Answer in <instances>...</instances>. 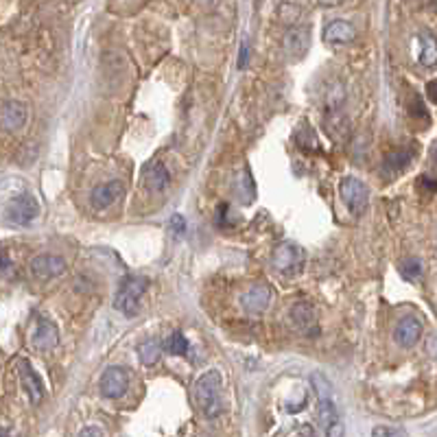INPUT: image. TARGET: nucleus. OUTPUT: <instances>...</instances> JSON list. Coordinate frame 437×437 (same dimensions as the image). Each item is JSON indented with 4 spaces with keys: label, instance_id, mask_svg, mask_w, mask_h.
<instances>
[{
    "label": "nucleus",
    "instance_id": "nucleus-1",
    "mask_svg": "<svg viewBox=\"0 0 437 437\" xmlns=\"http://www.w3.org/2000/svg\"><path fill=\"white\" fill-rule=\"evenodd\" d=\"M221 390H223V378H221L219 369H208L206 374H201L199 381L195 383L192 398H195V404L204 417L215 420L223 413Z\"/></svg>",
    "mask_w": 437,
    "mask_h": 437
},
{
    "label": "nucleus",
    "instance_id": "nucleus-2",
    "mask_svg": "<svg viewBox=\"0 0 437 437\" xmlns=\"http://www.w3.org/2000/svg\"><path fill=\"white\" fill-rule=\"evenodd\" d=\"M149 286L147 278H138V276H129L121 282L116 296H114V309L125 313L127 317H134L138 311V302L144 296V291Z\"/></svg>",
    "mask_w": 437,
    "mask_h": 437
},
{
    "label": "nucleus",
    "instance_id": "nucleus-3",
    "mask_svg": "<svg viewBox=\"0 0 437 437\" xmlns=\"http://www.w3.org/2000/svg\"><path fill=\"white\" fill-rule=\"evenodd\" d=\"M339 195H342L344 204L348 206V210L352 215H363L365 208H367V201H369V190L367 186L357 180V177H344L342 182H339Z\"/></svg>",
    "mask_w": 437,
    "mask_h": 437
},
{
    "label": "nucleus",
    "instance_id": "nucleus-4",
    "mask_svg": "<svg viewBox=\"0 0 437 437\" xmlns=\"http://www.w3.org/2000/svg\"><path fill=\"white\" fill-rule=\"evenodd\" d=\"M38 215H40V204L33 195H26V192L13 197L7 204V217L15 225H29L33 219H38Z\"/></svg>",
    "mask_w": 437,
    "mask_h": 437
},
{
    "label": "nucleus",
    "instance_id": "nucleus-5",
    "mask_svg": "<svg viewBox=\"0 0 437 437\" xmlns=\"http://www.w3.org/2000/svg\"><path fill=\"white\" fill-rule=\"evenodd\" d=\"M271 263L282 273H296V271H300V267L304 263V252H302V247L293 245V243H282V245L273 250Z\"/></svg>",
    "mask_w": 437,
    "mask_h": 437
},
{
    "label": "nucleus",
    "instance_id": "nucleus-6",
    "mask_svg": "<svg viewBox=\"0 0 437 437\" xmlns=\"http://www.w3.org/2000/svg\"><path fill=\"white\" fill-rule=\"evenodd\" d=\"M66 271V261L55 254H40L31 261V273L38 280H51Z\"/></svg>",
    "mask_w": 437,
    "mask_h": 437
},
{
    "label": "nucleus",
    "instance_id": "nucleus-7",
    "mask_svg": "<svg viewBox=\"0 0 437 437\" xmlns=\"http://www.w3.org/2000/svg\"><path fill=\"white\" fill-rule=\"evenodd\" d=\"M15 369H18L20 385L24 387L29 400L33 402V404H40L44 400V385H42L40 376L36 374V369L31 367V363L26 359H18V361H15Z\"/></svg>",
    "mask_w": 437,
    "mask_h": 437
},
{
    "label": "nucleus",
    "instance_id": "nucleus-8",
    "mask_svg": "<svg viewBox=\"0 0 437 437\" xmlns=\"http://www.w3.org/2000/svg\"><path fill=\"white\" fill-rule=\"evenodd\" d=\"M127 387H129V376L123 367H109L101 376V396L107 400H118L121 396H125Z\"/></svg>",
    "mask_w": 437,
    "mask_h": 437
},
{
    "label": "nucleus",
    "instance_id": "nucleus-9",
    "mask_svg": "<svg viewBox=\"0 0 437 437\" xmlns=\"http://www.w3.org/2000/svg\"><path fill=\"white\" fill-rule=\"evenodd\" d=\"M291 323H293V328L298 332H302L306 337H317V332H319L313 306L306 304V302H300L291 309Z\"/></svg>",
    "mask_w": 437,
    "mask_h": 437
},
{
    "label": "nucleus",
    "instance_id": "nucleus-10",
    "mask_svg": "<svg viewBox=\"0 0 437 437\" xmlns=\"http://www.w3.org/2000/svg\"><path fill=\"white\" fill-rule=\"evenodd\" d=\"M59 344V330L57 326L46 317H40L38 319V326L31 335V346L40 352H46V350H53L55 346Z\"/></svg>",
    "mask_w": 437,
    "mask_h": 437
},
{
    "label": "nucleus",
    "instance_id": "nucleus-11",
    "mask_svg": "<svg viewBox=\"0 0 437 437\" xmlns=\"http://www.w3.org/2000/svg\"><path fill=\"white\" fill-rule=\"evenodd\" d=\"M125 192V184L114 180V182H105V184H99L90 195V204L94 210H105L109 208L114 201L121 199V195Z\"/></svg>",
    "mask_w": 437,
    "mask_h": 437
},
{
    "label": "nucleus",
    "instance_id": "nucleus-12",
    "mask_svg": "<svg viewBox=\"0 0 437 437\" xmlns=\"http://www.w3.org/2000/svg\"><path fill=\"white\" fill-rule=\"evenodd\" d=\"M269 302H271V289L263 282L252 284L240 298L243 309H245L247 313H263L269 306Z\"/></svg>",
    "mask_w": 437,
    "mask_h": 437
},
{
    "label": "nucleus",
    "instance_id": "nucleus-13",
    "mask_svg": "<svg viewBox=\"0 0 437 437\" xmlns=\"http://www.w3.org/2000/svg\"><path fill=\"white\" fill-rule=\"evenodd\" d=\"M420 337H422V321H420L417 317L400 319L396 330H394V339L400 348H413Z\"/></svg>",
    "mask_w": 437,
    "mask_h": 437
},
{
    "label": "nucleus",
    "instance_id": "nucleus-14",
    "mask_svg": "<svg viewBox=\"0 0 437 437\" xmlns=\"http://www.w3.org/2000/svg\"><path fill=\"white\" fill-rule=\"evenodd\" d=\"M142 177H144V186H147V190H151V192H162L171 184V173L158 160L149 162V164H144Z\"/></svg>",
    "mask_w": 437,
    "mask_h": 437
},
{
    "label": "nucleus",
    "instance_id": "nucleus-15",
    "mask_svg": "<svg viewBox=\"0 0 437 437\" xmlns=\"http://www.w3.org/2000/svg\"><path fill=\"white\" fill-rule=\"evenodd\" d=\"M309 46H311V33H309V29H304V26H296V29H291L289 33L284 36V53L289 57H304L306 53H309Z\"/></svg>",
    "mask_w": 437,
    "mask_h": 437
},
{
    "label": "nucleus",
    "instance_id": "nucleus-16",
    "mask_svg": "<svg viewBox=\"0 0 437 437\" xmlns=\"http://www.w3.org/2000/svg\"><path fill=\"white\" fill-rule=\"evenodd\" d=\"M29 121V109L20 101H7L3 105V127L7 132H20Z\"/></svg>",
    "mask_w": 437,
    "mask_h": 437
},
{
    "label": "nucleus",
    "instance_id": "nucleus-17",
    "mask_svg": "<svg viewBox=\"0 0 437 437\" xmlns=\"http://www.w3.org/2000/svg\"><path fill=\"white\" fill-rule=\"evenodd\" d=\"M357 38V29L346 20H335L323 29V40L330 44H348Z\"/></svg>",
    "mask_w": 437,
    "mask_h": 437
},
{
    "label": "nucleus",
    "instance_id": "nucleus-18",
    "mask_svg": "<svg viewBox=\"0 0 437 437\" xmlns=\"http://www.w3.org/2000/svg\"><path fill=\"white\" fill-rule=\"evenodd\" d=\"M411 160H413V151L411 149H400V151H394L385 158L383 162V173L387 177H396L398 173H402L404 169H407L411 164Z\"/></svg>",
    "mask_w": 437,
    "mask_h": 437
},
{
    "label": "nucleus",
    "instance_id": "nucleus-19",
    "mask_svg": "<svg viewBox=\"0 0 437 437\" xmlns=\"http://www.w3.org/2000/svg\"><path fill=\"white\" fill-rule=\"evenodd\" d=\"M162 357V342L155 337L144 339V342L138 344V359L144 365H155Z\"/></svg>",
    "mask_w": 437,
    "mask_h": 437
},
{
    "label": "nucleus",
    "instance_id": "nucleus-20",
    "mask_svg": "<svg viewBox=\"0 0 437 437\" xmlns=\"http://www.w3.org/2000/svg\"><path fill=\"white\" fill-rule=\"evenodd\" d=\"M234 192H236V197L243 204H252L256 199V186H254V180H252V175H250V169H245V171H243L236 177Z\"/></svg>",
    "mask_w": 437,
    "mask_h": 437
},
{
    "label": "nucleus",
    "instance_id": "nucleus-21",
    "mask_svg": "<svg viewBox=\"0 0 437 437\" xmlns=\"http://www.w3.org/2000/svg\"><path fill=\"white\" fill-rule=\"evenodd\" d=\"M317 420L323 429H332L335 424H339V413L332 398H319V407H317Z\"/></svg>",
    "mask_w": 437,
    "mask_h": 437
},
{
    "label": "nucleus",
    "instance_id": "nucleus-22",
    "mask_svg": "<svg viewBox=\"0 0 437 437\" xmlns=\"http://www.w3.org/2000/svg\"><path fill=\"white\" fill-rule=\"evenodd\" d=\"M422 51H420V63L427 68H435L437 66V40L429 33H424L422 38Z\"/></svg>",
    "mask_w": 437,
    "mask_h": 437
},
{
    "label": "nucleus",
    "instance_id": "nucleus-23",
    "mask_svg": "<svg viewBox=\"0 0 437 437\" xmlns=\"http://www.w3.org/2000/svg\"><path fill=\"white\" fill-rule=\"evenodd\" d=\"M398 271L407 282H415L420 276H422V263H420L417 258H407V261L400 263Z\"/></svg>",
    "mask_w": 437,
    "mask_h": 437
},
{
    "label": "nucleus",
    "instance_id": "nucleus-24",
    "mask_svg": "<svg viewBox=\"0 0 437 437\" xmlns=\"http://www.w3.org/2000/svg\"><path fill=\"white\" fill-rule=\"evenodd\" d=\"M164 348H167L169 354H173V357H184L190 346H188V339H186L182 332H173V335L167 339Z\"/></svg>",
    "mask_w": 437,
    "mask_h": 437
},
{
    "label": "nucleus",
    "instance_id": "nucleus-25",
    "mask_svg": "<svg viewBox=\"0 0 437 437\" xmlns=\"http://www.w3.org/2000/svg\"><path fill=\"white\" fill-rule=\"evenodd\" d=\"M311 383H313V390H315V394H317V400H319V398H332V385L328 383L326 376L313 374V376H311Z\"/></svg>",
    "mask_w": 437,
    "mask_h": 437
},
{
    "label": "nucleus",
    "instance_id": "nucleus-26",
    "mask_svg": "<svg viewBox=\"0 0 437 437\" xmlns=\"http://www.w3.org/2000/svg\"><path fill=\"white\" fill-rule=\"evenodd\" d=\"M296 140H298V144L302 149H317V138H315V132L311 127H302L300 132H298V136H296Z\"/></svg>",
    "mask_w": 437,
    "mask_h": 437
},
{
    "label": "nucleus",
    "instance_id": "nucleus-27",
    "mask_svg": "<svg viewBox=\"0 0 437 437\" xmlns=\"http://www.w3.org/2000/svg\"><path fill=\"white\" fill-rule=\"evenodd\" d=\"M371 435H376V437H398V435H402V431L400 429H390V427H376L374 431H371Z\"/></svg>",
    "mask_w": 437,
    "mask_h": 437
},
{
    "label": "nucleus",
    "instance_id": "nucleus-28",
    "mask_svg": "<svg viewBox=\"0 0 437 437\" xmlns=\"http://www.w3.org/2000/svg\"><path fill=\"white\" fill-rule=\"evenodd\" d=\"M219 225H232V221H230V206L228 204L219 206Z\"/></svg>",
    "mask_w": 437,
    "mask_h": 437
},
{
    "label": "nucleus",
    "instance_id": "nucleus-29",
    "mask_svg": "<svg viewBox=\"0 0 437 437\" xmlns=\"http://www.w3.org/2000/svg\"><path fill=\"white\" fill-rule=\"evenodd\" d=\"M409 112H411V116H415V118H417V116H424V118H429V116H427V109H424V103L420 101V99H413V103H411V109H409Z\"/></svg>",
    "mask_w": 437,
    "mask_h": 437
},
{
    "label": "nucleus",
    "instance_id": "nucleus-30",
    "mask_svg": "<svg viewBox=\"0 0 437 437\" xmlns=\"http://www.w3.org/2000/svg\"><path fill=\"white\" fill-rule=\"evenodd\" d=\"M420 188H424L427 192H437V180H433V177H429V175H422Z\"/></svg>",
    "mask_w": 437,
    "mask_h": 437
},
{
    "label": "nucleus",
    "instance_id": "nucleus-31",
    "mask_svg": "<svg viewBox=\"0 0 437 437\" xmlns=\"http://www.w3.org/2000/svg\"><path fill=\"white\" fill-rule=\"evenodd\" d=\"M171 228H175V234H182V232L186 230V223H184V219H182L180 215H175V217L171 219Z\"/></svg>",
    "mask_w": 437,
    "mask_h": 437
},
{
    "label": "nucleus",
    "instance_id": "nucleus-32",
    "mask_svg": "<svg viewBox=\"0 0 437 437\" xmlns=\"http://www.w3.org/2000/svg\"><path fill=\"white\" fill-rule=\"evenodd\" d=\"M427 96L437 105V79H433L427 84Z\"/></svg>",
    "mask_w": 437,
    "mask_h": 437
},
{
    "label": "nucleus",
    "instance_id": "nucleus-33",
    "mask_svg": "<svg viewBox=\"0 0 437 437\" xmlns=\"http://www.w3.org/2000/svg\"><path fill=\"white\" fill-rule=\"evenodd\" d=\"M11 267H13V263L9 261V254H7V252H3V276H5V278L9 276Z\"/></svg>",
    "mask_w": 437,
    "mask_h": 437
},
{
    "label": "nucleus",
    "instance_id": "nucleus-34",
    "mask_svg": "<svg viewBox=\"0 0 437 437\" xmlns=\"http://www.w3.org/2000/svg\"><path fill=\"white\" fill-rule=\"evenodd\" d=\"M81 437H88V435H96V437H101L103 435V429H94V427H86L84 431L79 433Z\"/></svg>",
    "mask_w": 437,
    "mask_h": 437
},
{
    "label": "nucleus",
    "instance_id": "nucleus-35",
    "mask_svg": "<svg viewBox=\"0 0 437 437\" xmlns=\"http://www.w3.org/2000/svg\"><path fill=\"white\" fill-rule=\"evenodd\" d=\"M247 51H250V48H247V44L240 48V61H238V66H240V68H243V66H245V63H247Z\"/></svg>",
    "mask_w": 437,
    "mask_h": 437
},
{
    "label": "nucleus",
    "instance_id": "nucleus-36",
    "mask_svg": "<svg viewBox=\"0 0 437 437\" xmlns=\"http://www.w3.org/2000/svg\"><path fill=\"white\" fill-rule=\"evenodd\" d=\"M319 5H323V7H337V5H342L344 0H317Z\"/></svg>",
    "mask_w": 437,
    "mask_h": 437
},
{
    "label": "nucleus",
    "instance_id": "nucleus-37",
    "mask_svg": "<svg viewBox=\"0 0 437 437\" xmlns=\"http://www.w3.org/2000/svg\"><path fill=\"white\" fill-rule=\"evenodd\" d=\"M296 433H298V435H313L315 431H313V429H300V431H296Z\"/></svg>",
    "mask_w": 437,
    "mask_h": 437
},
{
    "label": "nucleus",
    "instance_id": "nucleus-38",
    "mask_svg": "<svg viewBox=\"0 0 437 437\" xmlns=\"http://www.w3.org/2000/svg\"><path fill=\"white\" fill-rule=\"evenodd\" d=\"M435 162H437V147H435Z\"/></svg>",
    "mask_w": 437,
    "mask_h": 437
},
{
    "label": "nucleus",
    "instance_id": "nucleus-39",
    "mask_svg": "<svg viewBox=\"0 0 437 437\" xmlns=\"http://www.w3.org/2000/svg\"><path fill=\"white\" fill-rule=\"evenodd\" d=\"M201 3H208V0H201Z\"/></svg>",
    "mask_w": 437,
    "mask_h": 437
}]
</instances>
